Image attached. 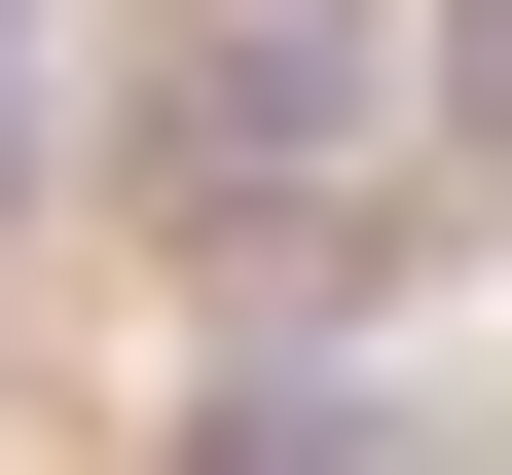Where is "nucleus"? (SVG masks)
<instances>
[{"label": "nucleus", "mask_w": 512, "mask_h": 475, "mask_svg": "<svg viewBox=\"0 0 512 475\" xmlns=\"http://www.w3.org/2000/svg\"><path fill=\"white\" fill-rule=\"evenodd\" d=\"M183 475H330V402H220V439H183Z\"/></svg>", "instance_id": "obj_1"}, {"label": "nucleus", "mask_w": 512, "mask_h": 475, "mask_svg": "<svg viewBox=\"0 0 512 475\" xmlns=\"http://www.w3.org/2000/svg\"><path fill=\"white\" fill-rule=\"evenodd\" d=\"M0 74H37V0H0Z\"/></svg>", "instance_id": "obj_2"}]
</instances>
